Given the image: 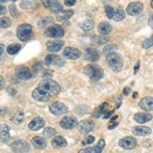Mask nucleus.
Instances as JSON below:
<instances>
[{"mask_svg":"<svg viewBox=\"0 0 153 153\" xmlns=\"http://www.w3.org/2000/svg\"><path fill=\"white\" fill-rule=\"evenodd\" d=\"M60 91V86L57 82L51 80V79H45L38 84L35 90L32 93L34 99L41 102H47L56 95Z\"/></svg>","mask_w":153,"mask_h":153,"instance_id":"obj_1","label":"nucleus"},{"mask_svg":"<svg viewBox=\"0 0 153 153\" xmlns=\"http://www.w3.org/2000/svg\"><path fill=\"white\" fill-rule=\"evenodd\" d=\"M105 61H106V65L109 66L113 71H115V73H118V71H122L123 65H124V61H123L122 56L117 52L108 53L106 55Z\"/></svg>","mask_w":153,"mask_h":153,"instance_id":"obj_2","label":"nucleus"},{"mask_svg":"<svg viewBox=\"0 0 153 153\" xmlns=\"http://www.w3.org/2000/svg\"><path fill=\"white\" fill-rule=\"evenodd\" d=\"M84 71H85L86 75H87L92 81H99L103 76V70L97 65H86Z\"/></svg>","mask_w":153,"mask_h":153,"instance_id":"obj_3","label":"nucleus"},{"mask_svg":"<svg viewBox=\"0 0 153 153\" xmlns=\"http://www.w3.org/2000/svg\"><path fill=\"white\" fill-rule=\"evenodd\" d=\"M16 35L21 41H27L33 35V29L29 24H22L16 29Z\"/></svg>","mask_w":153,"mask_h":153,"instance_id":"obj_4","label":"nucleus"},{"mask_svg":"<svg viewBox=\"0 0 153 153\" xmlns=\"http://www.w3.org/2000/svg\"><path fill=\"white\" fill-rule=\"evenodd\" d=\"M44 34H45V36L50 37V38H61L65 35V30L59 25H52L51 27L45 30Z\"/></svg>","mask_w":153,"mask_h":153,"instance_id":"obj_5","label":"nucleus"},{"mask_svg":"<svg viewBox=\"0 0 153 153\" xmlns=\"http://www.w3.org/2000/svg\"><path fill=\"white\" fill-rule=\"evenodd\" d=\"M10 147L16 153H26L30 150V144L25 140H16L11 143Z\"/></svg>","mask_w":153,"mask_h":153,"instance_id":"obj_6","label":"nucleus"},{"mask_svg":"<svg viewBox=\"0 0 153 153\" xmlns=\"http://www.w3.org/2000/svg\"><path fill=\"white\" fill-rule=\"evenodd\" d=\"M118 145L122 148L127 149V150L134 149V148L137 146V140H136L134 137L127 136V137L122 138V139L118 141Z\"/></svg>","mask_w":153,"mask_h":153,"instance_id":"obj_7","label":"nucleus"},{"mask_svg":"<svg viewBox=\"0 0 153 153\" xmlns=\"http://www.w3.org/2000/svg\"><path fill=\"white\" fill-rule=\"evenodd\" d=\"M78 120L75 117H71V115H66L60 120V127L66 130L74 129V128L78 127Z\"/></svg>","mask_w":153,"mask_h":153,"instance_id":"obj_8","label":"nucleus"},{"mask_svg":"<svg viewBox=\"0 0 153 153\" xmlns=\"http://www.w3.org/2000/svg\"><path fill=\"white\" fill-rule=\"evenodd\" d=\"M49 110L54 115H61L68 111V108L61 102H53L49 106Z\"/></svg>","mask_w":153,"mask_h":153,"instance_id":"obj_9","label":"nucleus"},{"mask_svg":"<svg viewBox=\"0 0 153 153\" xmlns=\"http://www.w3.org/2000/svg\"><path fill=\"white\" fill-rule=\"evenodd\" d=\"M44 62H45V65L47 66H61L65 65V60L61 57H59L58 55H55V54H49V55H47L45 57Z\"/></svg>","mask_w":153,"mask_h":153,"instance_id":"obj_10","label":"nucleus"},{"mask_svg":"<svg viewBox=\"0 0 153 153\" xmlns=\"http://www.w3.org/2000/svg\"><path fill=\"white\" fill-rule=\"evenodd\" d=\"M16 75L21 80H29V79H31L33 76V73L29 68H27L25 65H21L16 68Z\"/></svg>","mask_w":153,"mask_h":153,"instance_id":"obj_11","label":"nucleus"},{"mask_svg":"<svg viewBox=\"0 0 153 153\" xmlns=\"http://www.w3.org/2000/svg\"><path fill=\"white\" fill-rule=\"evenodd\" d=\"M143 8L144 6L141 2H132L127 7V13L130 16H137L143 11Z\"/></svg>","mask_w":153,"mask_h":153,"instance_id":"obj_12","label":"nucleus"},{"mask_svg":"<svg viewBox=\"0 0 153 153\" xmlns=\"http://www.w3.org/2000/svg\"><path fill=\"white\" fill-rule=\"evenodd\" d=\"M65 45V42L61 40H56V41H48L46 44L47 50L51 53H55L61 50V48Z\"/></svg>","mask_w":153,"mask_h":153,"instance_id":"obj_13","label":"nucleus"},{"mask_svg":"<svg viewBox=\"0 0 153 153\" xmlns=\"http://www.w3.org/2000/svg\"><path fill=\"white\" fill-rule=\"evenodd\" d=\"M100 58V52L95 48H88L85 51V59L91 62H95Z\"/></svg>","mask_w":153,"mask_h":153,"instance_id":"obj_14","label":"nucleus"},{"mask_svg":"<svg viewBox=\"0 0 153 153\" xmlns=\"http://www.w3.org/2000/svg\"><path fill=\"white\" fill-rule=\"evenodd\" d=\"M63 56L68 59H78L81 56V51L75 47H66L63 50Z\"/></svg>","mask_w":153,"mask_h":153,"instance_id":"obj_15","label":"nucleus"},{"mask_svg":"<svg viewBox=\"0 0 153 153\" xmlns=\"http://www.w3.org/2000/svg\"><path fill=\"white\" fill-rule=\"evenodd\" d=\"M78 129L81 133H89L94 129V123L91 120H82L81 123H79Z\"/></svg>","mask_w":153,"mask_h":153,"instance_id":"obj_16","label":"nucleus"},{"mask_svg":"<svg viewBox=\"0 0 153 153\" xmlns=\"http://www.w3.org/2000/svg\"><path fill=\"white\" fill-rule=\"evenodd\" d=\"M44 125H45V120L40 117H34L33 120L29 123V129L32 131H38V130H40L41 128H43Z\"/></svg>","mask_w":153,"mask_h":153,"instance_id":"obj_17","label":"nucleus"},{"mask_svg":"<svg viewBox=\"0 0 153 153\" xmlns=\"http://www.w3.org/2000/svg\"><path fill=\"white\" fill-rule=\"evenodd\" d=\"M140 108H142L145 111H152L153 110V98L152 97H145L139 102Z\"/></svg>","mask_w":153,"mask_h":153,"instance_id":"obj_18","label":"nucleus"},{"mask_svg":"<svg viewBox=\"0 0 153 153\" xmlns=\"http://www.w3.org/2000/svg\"><path fill=\"white\" fill-rule=\"evenodd\" d=\"M134 120L139 124H144V123H147L152 120V115L146 112H139L134 115Z\"/></svg>","mask_w":153,"mask_h":153,"instance_id":"obj_19","label":"nucleus"},{"mask_svg":"<svg viewBox=\"0 0 153 153\" xmlns=\"http://www.w3.org/2000/svg\"><path fill=\"white\" fill-rule=\"evenodd\" d=\"M0 138H1V142L6 143L10 139V136H9V128L7 127L5 124L2 123L0 126Z\"/></svg>","mask_w":153,"mask_h":153,"instance_id":"obj_20","label":"nucleus"},{"mask_svg":"<svg viewBox=\"0 0 153 153\" xmlns=\"http://www.w3.org/2000/svg\"><path fill=\"white\" fill-rule=\"evenodd\" d=\"M133 134L136 136H148L151 134V129L148 127H135L132 130Z\"/></svg>","mask_w":153,"mask_h":153,"instance_id":"obj_21","label":"nucleus"},{"mask_svg":"<svg viewBox=\"0 0 153 153\" xmlns=\"http://www.w3.org/2000/svg\"><path fill=\"white\" fill-rule=\"evenodd\" d=\"M111 31H112V27L107 22H102L98 26V32H99V34H101V36L108 35Z\"/></svg>","mask_w":153,"mask_h":153,"instance_id":"obj_22","label":"nucleus"},{"mask_svg":"<svg viewBox=\"0 0 153 153\" xmlns=\"http://www.w3.org/2000/svg\"><path fill=\"white\" fill-rule=\"evenodd\" d=\"M32 144H33L34 147L38 148V149H44V148L46 147V145H47V142H46V139L37 136V137L33 138V140H32Z\"/></svg>","mask_w":153,"mask_h":153,"instance_id":"obj_23","label":"nucleus"},{"mask_svg":"<svg viewBox=\"0 0 153 153\" xmlns=\"http://www.w3.org/2000/svg\"><path fill=\"white\" fill-rule=\"evenodd\" d=\"M108 103L107 102H104L103 104H101L100 106H98L97 108L93 111V115L92 117H95V118H98L100 117V115H102V114H106V110H107V108H108Z\"/></svg>","mask_w":153,"mask_h":153,"instance_id":"obj_24","label":"nucleus"},{"mask_svg":"<svg viewBox=\"0 0 153 153\" xmlns=\"http://www.w3.org/2000/svg\"><path fill=\"white\" fill-rule=\"evenodd\" d=\"M52 146L54 148H63L66 146V140L63 137H61V136H57V137L53 138L52 140Z\"/></svg>","mask_w":153,"mask_h":153,"instance_id":"obj_25","label":"nucleus"},{"mask_svg":"<svg viewBox=\"0 0 153 153\" xmlns=\"http://www.w3.org/2000/svg\"><path fill=\"white\" fill-rule=\"evenodd\" d=\"M79 26H80V28L83 29L84 31H89V30L93 29V27H94V22H93L92 19H86L81 22V23L79 24Z\"/></svg>","mask_w":153,"mask_h":153,"instance_id":"obj_26","label":"nucleus"},{"mask_svg":"<svg viewBox=\"0 0 153 153\" xmlns=\"http://www.w3.org/2000/svg\"><path fill=\"white\" fill-rule=\"evenodd\" d=\"M73 14H74V11L71 10V9H65V10L61 11L60 13L57 14L56 19H57V21H65V19H70Z\"/></svg>","mask_w":153,"mask_h":153,"instance_id":"obj_27","label":"nucleus"},{"mask_svg":"<svg viewBox=\"0 0 153 153\" xmlns=\"http://www.w3.org/2000/svg\"><path fill=\"white\" fill-rule=\"evenodd\" d=\"M125 11L123 8H120V7H118V8H114V10H113V19L117 22H120L122 21V19H125Z\"/></svg>","mask_w":153,"mask_h":153,"instance_id":"obj_28","label":"nucleus"},{"mask_svg":"<svg viewBox=\"0 0 153 153\" xmlns=\"http://www.w3.org/2000/svg\"><path fill=\"white\" fill-rule=\"evenodd\" d=\"M52 24H53V19L49 18V16H45V18H42L40 21H39V27H40V28L50 26V25H52Z\"/></svg>","mask_w":153,"mask_h":153,"instance_id":"obj_29","label":"nucleus"},{"mask_svg":"<svg viewBox=\"0 0 153 153\" xmlns=\"http://www.w3.org/2000/svg\"><path fill=\"white\" fill-rule=\"evenodd\" d=\"M21 45L19 44H11V45H9L8 47H7V52L8 54H11V55H13V54H16L19 52V50H21Z\"/></svg>","mask_w":153,"mask_h":153,"instance_id":"obj_30","label":"nucleus"},{"mask_svg":"<svg viewBox=\"0 0 153 153\" xmlns=\"http://www.w3.org/2000/svg\"><path fill=\"white\" fill-rule=\"evenodd\" d=\"M24 120H25V117H24L23 112H18L16 114H14L13 117H11V120L16 125H21L22 123L24 122Z\"/></svg>","mask_w":153,"mask_h":153,"instance_id":"obj_31","label":"nucleus"},{"mask_svg":"<svg viewBox=\"0 0 153 153\" xmlns=\"http://www.w3.org/2000/svg\"><path fill=\"white\" fill-rule=\"evenodd\" d=\"M109 39L108 38H104V37L100 36V37H94V38L92 39V43L95 44V45H102V44L106 43Z\"/></svg>","mask_w":153,"mask_h":153,"instance_id":"obj_32","label":"nucleus"},{"mask_svg":"<svg viewBox=\"0 0 153 153\" xmlns=\"http://www.w3.org/2000/svg\"><path fill=\"white\" fill-rule=\"evenodd\" d=\"M62 5H61L60 3H59V2H54V4L52 6L50 7V10H51V12H53V13H60L61 11H63L62 10Z\"/></svg>","mask_w":153,"mask_h":153,"instance_id":"obj_33","label":"nucleus"},{"mask_svg":"<svg viewBox=\"0 0 153 153\" xmlns=\"http://www.w3.org/2000/svg\"><path fill=\"white\" fill-rule=\"evenodd\" d=\"M105 146V142L103 139L99 140V142L96 144V146L94 147V149H93V153H101L103 150V148Z\"/></svg>","mask_w":153,"mask_h":153,"instance_id":"obj_34","label":"nucleus"},{"mask_svg":"<svg viewBox=\"0 0 153 153\" xmlns=\"http://www.w3.org/2000/svg\"><path fill=\"white\" fill-rule=\"evenodd\" d=\"M56 130L55 129H53V128H50V127H47V128H45L44 129V132H43V134L45 137H47V138H52L54 135H56Z\"/></svg>","mask_w":153,"mask_h":153,"instance_id":"obj_35","label":"nucleus"},{"mask_svg":"<svg viewBox=\"0 0 153 153\" xmlns=\"http://www.w3.org/2000/svg\"><path fill=\"white\" fill-rule=\"evenodd\" d=\"M151 46H153V35L142 42V47L144 49H148L151 47Z\"/></svg>","mask_w":153,"mask_h":153,"instance_id":"obj_36","label":"nucleus"},{"mask_svg":"<svg viewBox=\"0 0 153 153\" xmlns=\"http://www.w3.org/2000/svg\"><path fill=\"white\" fill-rule=\"evenodd\" d=\"M113 10H114V8L110 5L105 6V12H106V16H107L108 19H113Z\"/></svg>","mask_w":153,"mask_h":153,"instance_id":"obj_37","label":"nucleus"},{"mask_svg":"<svg viewBox=\"0 0 153 153\" xmlns=\"http://www.w3.org/2000/svg\"><path fill=\"white\" fill-rule=\"evenodd\" d=\"M11 24L10 19L8 18H2L1 19V28H8Z\"/></svg>","mask_w":153,"mask_h":153,"instance_id":"obj_38","label":"nucleus"},{"mask_svg":"<svg viewBox=\"0 0 153 153\" xmlns=\"http://www.w3.org/2000/svg\"><path fill=\"white\" fill-rule=\"evenodd\" d=\"M42 63L41 62H38V63H35V65H33V71H34V74H38L39 73V71L42 68Z\"/></svg>","mask_w":153,"mask_h":153,"instance_id":"obj_39","label":"nucleus"},{"mask_svg":"<svg viewBox=\"0 0 153 153\" xmlns=\"http://www.w3.org/2000/svg\"><path fill=\"white\" fill-rule=\"evenodd\" d=\"M54 2L55 1H52V0H43L42 3H43V5L45 7H49V8H50V7L54 4Z\"/></svg>","mask_w":153,"mask_h":153,"instance_id":"obj_40","label":"nucleus"},{"mask_svg":"<svg viewBox=\"0 0 153 153\" xmlns=\"http://www.w3.org/2000/svg\"><path fill=\"white\" fill-rule=\"evenodd\" d=\"M78 153H93V149L91 147L84 148V149H81Z\"/></svg>","mask_w":153,"mask_h":153,"instance_id":"obj_41","label":"nucleus"},{"mask_svg":"<svg viewBox=\"0 0 153 153\" xmlns=\"http://www.w3.org/2000/svg\"><path fill=\"white\" fill-rule=\"evenodd\" d=\"M93 142H94V137H93V136H89L87 138V140H86L83 144H90V143H93Z\"/></svg>","mask_w":153,"mask_h":153,"instance_id":"obj_42","label":"nucleus"},{"mask_svg":"<svg viewBox=\"0 0 153 153\" xmlns=\"http://www.w3.org/2000/svg\"><path fill=\"white\" fill-rule=\"evenodd\" d=\"M65 5L68 6H71V5H75L76 4V0H66V1L65 2Z\"/></svg>","mask_w":153,"mask_h":153,"instance_id":"obj_43","label":"nucleus"},{"mask_svg":"<svg viewBox=\"0 0 153 153\" xmlns=\"http://www.w3.org/2000/svg\"><path fill=\"white\" fill-rule=\"evenodd\" d=\"M9 9H10V13H11V16H16V7H14L13 5H11L9 6Z\"/></svg>","mask_w":153,"mask_h":153,"instance_id":"obj_44","label":"nucleus"},{"mask_svg":"<svg viewBox=\"0 0 153 153\" xmlns=\"http://www.w3.org/2000/svg\"><path fill=\"white\" fill-rule=\"evenodd\" d=\"M52 74H53V71H50V70H45V71H44V78H45V76H52Z\"/></svg>","mask_w":153,"mask_h":153,"instance_id":"obj_45","label":"nucleus"},{"mask_svg":"<svg viewBox=\"0 0 153 153\" xmlns=\"http://www.w3.org/2000/svg\"><path fill=\"white\" fill-rule=\"evenodd\" d=\"M130 92H131V89H130L129 87L124 89V94H125V95H127V96H128V95L130 94Z\"/></svg>","mask_w":153,"mask_h":153,"instance_id":"obj_46","label":"nucleus"},{"mask_svg":"<svg viewBox=\"0 0 153 153\" xmlns=\"http://www.w3.org/2000/svg\"><path fill=\"white\" fill-rule=\"evenodd\" d=\"M8 92L9 93H10V94H12V95H14V94H16V89H14V88H11V87H9L8 88Z\"/></svg>","mask_w":153,"mask_h":153,"instance_id":"obj_47","label":"nucleus"},{"mask_svg":"<svg viewBox=\"0 0 153 153\" xmlns=\"http://www.w3.org/2000/svg\"><path fill=\"white\" fill-rule=\"evenodd\" d=\"M113 113V110H111V111H108L106 112V114L104 115V118H109L110 117H111V114Z\"/></svg>","mask_w":153,"mask_h":153,"instance_id":"obj_48","label":"nucleus"},{"mask_svg":"<svg viewBox=\"0 0 153 153\" xmlns=\"http://www.w3.org/2000/svg\"><path fill=\"white\" fill-rule=\"evenodd\" d=\"M117 125H118V123H117V122H115V123H112V125H109V126H108V129H113V128H115Z\"/></svg>","mask_w":153,"mask_h":153,"instance_id":"obj_49","label":"nucleus"},{"mask_svg":"<svg viewBox=\"0 0 153 153\" xmlns=\"http://www.w3.org/2000/svg\"><path fill=\"white\" fill-rule=\"evenodd\" d=\"M139 65H140V62H139V61H138V62H137V65H136V68H134V73H135V74L137 73L138 70H139Z\"/></svg>","mask_w":153,"mask_h":153,"instance_id":"obj_50","label":"nucleus"},{"mask_svg":"<svg viewBox=\"0 0 153 153\" xmlns=\"http://www.w3.org/2000/svg\"><path fill=\"white\" fill-rule=\"evenodd\" d=\"M0 13H1L2 16H3V14L5 13V8L3 7V5H1V11H0Z\"/></svg>","mask_w":153,"mask_h":153,"instance_id":"obj_51","label":"nucleus"},{"mask_svg":"<svg viewBox=\"0 0 153 153\" xmlns=\"http://www.w3.org/2000/svg\"><path fill=\"white\" fill-rule=\"evenodd\" d=\"M0 47H1V50H0V53H1V57H2V54H3V48H4L3 44H1V45H0Z\"/></svg>","mask_w":153,"mask_h":153,"instance_id":"obj_52","label":"nucleus"},{"mask_svg":"<svg viewBox=\"0 0 153 153\" xmlns=\"http://www.w3.org/2000/svg\"><path fill=\"white\" fill-rule=\"evenodd\" d=\"M151 6L153 7V0H152V1H151Z\"/></svg>","mask_w":153,"mask_h":153,"instance_id":"obj_53","label":"nucleus"}]
</instances>
